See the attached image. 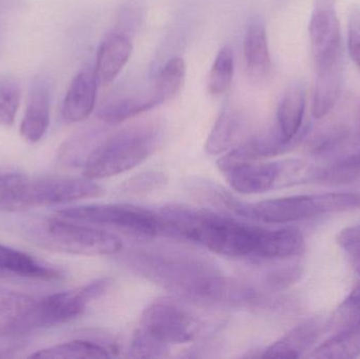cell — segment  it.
<instances>
[{
	"label": "cell",
	"instance_id": "30",
	"mask_svg": "<svg viewBox=\"0 0 360 359\" xmlns=\"http://www.w3.org/2000/svg\"><path fill=\"white\" fill-rule=\"evenodd\" d=\"M170 348L156 343L147 335L137 330L131 339L128 356L135 358H165L168 354Z\"/></svg>",
	"mask_w": 360,
	"mask_h": 359
},
{
	"label": "cell",
	"instance_id": "35",
	"mask_svg": "<svg viewBox=\"0 0 360 359\" xmlns=\"http://www.w3.org/2000/svg\"><path fill=\"white\" fill-rule=\"evenodd\" d=\"M27 175L12 166H0V202L19 185Z\"/></svg>",
	"mask_w": 360,
	"mask_h": 359
},
{
	"label": "cell",
	"instance_id": "24",
	"mask_svg": "<svg viewBox=\"0 0 360 359\" xmlns=\"http://www.w3.org/2000/svg\"><path fill=\"white\" fill-rule=\"evenodd\" d=\"M360 355V320L340 329L314 350L311 358L349 359Z\"/></svg>",
	"mask_w": 360,
	"mask_h": 359
},
{
	"label": "cell",
	"instance_id": "32",
	"mask_svg": "<svg viewBox=\"0 0 360 359\" xmlns=\"http://www.w3.org/2000/svg\"><path fill=\"white\" fill-rule=\"evenodd\" d=\"M338 244L348 253L353 267L360 275V225L342 230L338 234Z\"/></svg>",
	"mask_w": 360,
	"mask_h": 359
},
{
	"label": "cell",
	"instance_id": "3",
	"mask_svg": "<svg viewBox=\"0 0 360 359\" xmlns=\"http://www.w3.org/2000/svg\"><path fill=\"white\" fill-rule=\"evenodd\" d=\"M213 202L224 204L241 217L257 223L283 225L311 218L316 215L346 212L360 208V193H323L274 198L255 204H245L230 194L212 189Z\"/></svg>",
	"mask_w": 360,
	"mask_h": 359
},
{
	"label": "cell",
	"instance_id": "25",
	"mask_svg": "<svg viewBox=\"0 0 360 359\" xmlns=\"http://www.w3.org/2000/svg\"><path fill=\"white\" fill-rule=\"evenodd\" d=\"M186 65L181 57H173L158 74L153 92L162 103L175 98L186 81Z\"/></svg>",
	"mask_w": 360,
	"mask_h": 359
},
{
	"label": "cell",
	"instance_id": "5",
	"mask_svg": "<svg viewBox=\"0 0 360 359\" xmlns=\"http://www.w3.org/2000/svg\"><path fill=\"white\" fill-rule=\"evenodd\" d=\"M27 233L44 248L70 254L110 256L122 250V240L114 234L58 216L33 223Z\"/></svg>",
	"mask_w": 360,
	"mask_h": 359
},
{
	"label": "cell",
	"instance_id": "26",
	"mask_svg": "<svg viewBox=\"0 0 360 359\" xmlns=\"http://www.w3.org/2000/svg\"><path fill=\"white\" fill-rule=\"evenodd\" d=\"M36 299L0 287V329H14L25 318Z\"/></svg>",
	"mask_w": 360,
	"mask_h": 359
},
{
	"label": "cell",
	"instance_id": "7",
	"mask_svg": "<svg viewBox=\"0 0 360 359\" xmlns=\"http://www.w3.org/2000/svg\"><path fill=\"white\" fill-rule=\"evenodd\" d=\"M57 216L145 240L165 233L158 213L131 204H97L72 207L58 211Z\"/></svg>",
	"mask_w": 360,
	"mask_h": 359
},
{
	"label": "cell",
	"instance_id": "34",
	"mask_svg": "<svg viewBox=\"0 0 360 359\" xmlns=\"http://www.w3.org/2000/svg\"><path fill=\"white\" fill-rule=\"evenodd\" d=\"M348 50L355 67L360 72V4L353 6L349 15Z\"/></svg>",
	"mask_w": 360,
	"mask_h": 359
},
{
	"label": "cell",
	"instance_id": "27",
	"mask_svg": "<svg viewBox=\"0 0 360 359\" xmlns=\"http://www.w3.org/2000/svg\"><path fill=\"white\" fill-rule=\"evenodd\" d=\"M234 75V53L226 46L218 52L207 79V90L213 96H220L230 89Z\"/></svg>",
	"mask_w": 360,
	"mask_h": 359
},
{
	"label": "cell",
	"instance_id": "14",
	"mask_svg": "<svg viewBox=\"0 0 360 359\" xmlns=\"http://www.w3.org/2000/svg\"><path fill=\"white\" fill-rule=\"evenodd\" d=\"M98 84L94 69H84L74 76L61 109L65 122L76 124L91 115L96 103Z\"/></svg>",
	"mask_w": 360,
	"mask_h": 359
},
{
	"label": "cell",
	"instance_id": "20",
	"mask_svg": "<svg viewBox=\"0 0 360 359\" xmlns=\"http://www.w3.org/2000/svg\"><path fill=\"white\" fill-rule=\"evenodd\" d=\"M321 324L316 320H308L292 329L283 339L275 341L262 352V358H302L319 337Z\"/></svg>",
	"mask_w": 360,
	"mask_h": 359
},
{
	"label": "cell",
	"instance_id": "19",
	"mask_svg": "<svg viewBox=\"0 0 360 359\" xmlns=\"http://www.w3.org/2000/svg\"><path fill=\"white\" fill-rule=\"evenodd\" d=\"M306 109V93L300 84L290 86L277 109V126L279 135L285 143L293 145L302 129Z\"/></svg>",
	"mask_w": 360,
	"mask_h": 359
},
{
	"label": "cell",
	"instance_id": "13",
	"mask_svg": "<svg viewBox=\"0 0 360 359\" xmlns=\"http://www.w3.org/2000/svg\"><path fill=\"white\" fill-rule=\"evenodd\" d=\"M65 274L58 268L23 251L0 244V278L59 282Z\"/></svg>",
	"mask_w": 360,
	"mask_h": 359
},
{
	"label": "cell",
	"instance_id": "18",
	"mask_svg": "<svg viewBox=\"0 0 360 359\" xmlns=\"http://www.w3.org/2000/svg\"><path fill=\"white\" fill-rule=\"evenodd\" d=\"M342 86V58L317 67L312 113L316 119L327 116L340 98Z\"/></svg>",
	"mask_w": 360,
	"mask_h": 359
},
{
	"label": "cell",
	"instance_id": "23",
	"mask_svg": "<svg viewBox=\"0 0 360 359\" xmlns=\"http://www.w3.org/2000/svg\"><path fill=\"white\" fill-rule=\"evenodd\" d=\"M103 139V133L96 130L75 135L59 148L57 159L59 164L67 168L84 169Z\"/></svg>",
	"mask_w": 360,
	"mask_h": 359
},
{
	"label": "cell",
	"instance_id": "21",
	"mask_svg": "<svg viewBox=\"0 0 360 359\" xmlns=\"http://www.w3.org/2000/svg\"><path fill=\"white\" fill-rule=\"evenodd\" d=\"M115 347L97 339H80L52 346L32 354V358H110Z\"/></svg>",
	"mask_w": 360,
	"mask_h": 359
},
{
	"label": "cell",
	"instance_id": "17",
	"mask_svg": "<svg viewBox=\"0 0 360 359\" xmlns=\"http://www.w3.org/2000/svg\"><path fill=\"white\" fill-rule=\"evenodd\" d=\"M245 119L234 107H226L218 116L205 141V149L210 155L226 153L238 145L245 134Z\"/></svg>",
	"mask_w": 360,
	"mask_h": 359
},
{
	"label": "cell",
	"instance_id": "16",
	"mask_svg": "<svg viewBox=\"0 0 360 359\" xmlns=\"http://www.w3.org/2000/svg\"><path fill=\"white\" fill-rule=\"evenodd\" d=\"M245 67L252 80H264L271 71V56L269 50L266 25L260 18L249 23L243 42Z\"/></svg>",
	"mask_w": 360,
	"mask_h": 359
},
{
	"label": "cell",
	"instance_id": "12",
	"mask_svg": "<svg viewBox=\"0 0 360 359\" xmlns=\"http://www.w3.org/2000/svg\"><path fill=\"white\" fill-rule=\"evenodd\" d=\"M51 86L46 76L34 79L29 95L25 116L20 124V135L25 141L36 143L46 135L50 124Z\"/></svg>",
	"mask_w": 360,
	"mask_h": 359
},
{
	"label": "cell",
	"instance_id": "36",
	"mask_svg": "<svg viewBox=\"0 0 360 359\" xmlns=\"http://www.w3.org/2000/svg\"><path fill=\"white\" fill-rule=\"evenodd\" d=\"M347 135H348V131L345 126H334L314 141L312 150L317 153L328 151L346 139Z\"/></svg>",
	"mask_w": 360,
	"mask_h": 359
},
{
	"label": "cell",
	"instance_id": "1",
	"mask_svg": "<svg viewBox=\"0 0 360 359\" xmlns=\"http://www.w3.org/2000/svg\"><path fill=\"white\" fill-rule=\"evenodd\" d=\"M158 213L166 233L230 259L278 261L297 256L304 249L302 232L293 228L268 229L184 204L164 207Z\"/></svg>",
	"mask_w": 360,
	"mask_h": 359
},
{
	"label": "cell",
	"instance_id": "29",
	"mask_svg": "<svg viewBox=\"0 0 360 359\" xmlns=\"http://www.w3.org/2000/svg\"><path fill=\"white\" fill-rule=\"evenodd\" d=\"M360 177V150L323 170L319 178L330 183H346Z\"/></svg>",
	"mask_w": 360,
	"mask_h": 359
},
{
	"label": "cell",
	"instance_id": "6",
	"mask_svg": "<svg viewBox=\"0 0 360 359\" xmlns=\"http://www.w3.org/2000/svg\"><path fill=\"white\" fill-rule=\"evenodd\" d=\"M103 194V188L86 176H27L0 202V211L21 212L39 207L101 197Z\"/></svg>",
	"mask_w": 360,
	"mask_h": 359
},
{
	"label": "cell",
	"instance_id": "31",
	"mask_svg": "<svg viewBox=\"0 0 360 359\" xmlns=\"http://www.w3.org/2000/svg\"><path fill=\"white\" fill-rule=\"evenodd\" d=\"M29 344L27 333L14 329H0V359L17 358L27 349Z\"/></svg>",
	"mask_w": 360,
	"mask_h": 359
},
{
	"label": "cell",
	"instance_id": "33",
	"mask_svg": "<svg viewBox=\"0 0 360 359\" xmlns=\"http://www.w3.org/2000/svg\"><path fill=\"white\" fill-rule=\"evenodd\" d=\"M166 183L164 173L158 171L141 173V175L133 177L126 185V191L129 193L141 194L156 190Z\"/></svg>",
	"mask_w": 360,
	"mask_h": 359
},
{
	"label": "cell",
	"instance_id": "4",
	"mask_svg": "<svg viewBox=\"0 0 360 359\" xmlns=\"http://www.w3.org/2000/svg\"><path fill=\"white\" fill-rule=\"evenodd\" d=\"M164 136L162 124L147 122L105 137L84 167V176L99 181L128 172L153 155Z\"/></svg>",
	"mask_w": 360,
	"mask_h": 359
},
{
	"label": "cell",
	"instance_id": "10",
	"mask_svg": "<svg viewBox=\"0 0 360 359\" xmlns=\"http://www.w3.org/2000/svg\"><path fill=\"white\" fill-rule=\"evenodd\" d=\"M336 4L338 0H315L314 2L309 35L316 69L342 58Z\"/></svg>",
	"mask_w": 360,
	"mask_h": 359
},
{
	"label": "cell",
	"instance_id": "11",
	"mask_svg": "<svg viewBox=\"0 0 360 359\" xmlns=\"http://www.w3.org/2000/svg\"><path fill=\"white\" fill-rule=\"evenodd\" d=\"M229 185L243 195L264 193L281 185L283 162H248L220 169Z\"/></svg>",
	"mask_w": 360,
	"mask_h": 359
},
{
	"label": "cell",
	"instance_id": "28",
	"mask_svg": "<svg viewBox=\"0 0 360 359\" xmlns=\"http://www.w3.org/2000/svg\"><path fill=\"white\" fill-rule=\"evenodd\" d=\"M21 84L15 76H0V126H13L20 105Z\"/></svg>",
	"mask_w": 360,
	"mask_h": 359
},
{
	"label": "cell",
	"instance_id": "8",
	"mask_svg": "<svg viewBox=\"0 0 360 359\" xmlns=\"http://www.w3.org/2000/svg\"><path fill=\"white\" fill-rule=\"evenodd\" d=\"M110 286L109 278H101L75 290L54 293L36 299L15 329L31 334L34 331L68 324L82 316L89 303L105 294Z\"/></svg>",
	"mask_w": 360,
	"mask_h": 359
},
{
	"label": "cell",
	"instance_id": "15",
	"mask_svg": "<svg viewBox=\"0 0 360 359\" xmlns=\"http://www.w3.org/2000/svg\"><path fill=\"white\" fill-rule=\"evenodd\" d=\"M132 51V40L127 34L112 33L103 40L97 50L94 69L99 84L108 86L116 79L128 63Z\"/></svg>",
	"mask_w": 360,
	"mask_h": 359
},
{
	"label": "cell",
	"instance_id": "2",
	"mask_svg": "<svg viewBox=\"0 0 360 359\" xmlns=\"http://www.w3.org/2000/svg\"><path fill=\"white\" fill-rule=\"evenodd\" d=\"M120 261L133 273L184 301L216 307L221 303L228 276L200 255L175 249L137 248L122 253Z\"/></svg>",
	"mask_w": 360,
	"mask_h": 359
},
{
	"label": "cell",
	"instance_id": "22",
	"mask_svg": "<svg viewBox=\"0 0 360 359\" xmlns=\"http://www.w3.org/2000/svg\"><path fill=\"white\" fill-rule=\"evenodd\" d=\"M162 105L155 93L141 96H127L108 103L98 112V117L105 124H117L136 117Z\"/></svg>",
	"mask_w": 360,
	"mask_h": 359
},
{
	"label": "cell",
	"instance_id": "9",
	"mask_svg": "<svg viewBox=\"0 0 360 359\" xmlns=\"http://www.w3.org/2000/svg\"><path fill=\"white\" fill-rule=\"evenodd\" d=\"M137 330L160 345H181L194 341L198 320L176 301L162 299L146 308Z\"/></svg>",
	"mask_w": 360,
	"mask_h": 359
}]
</instances>
